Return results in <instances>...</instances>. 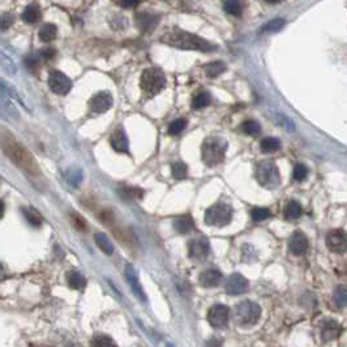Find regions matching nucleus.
Segmentation results:
<instances>
[{
  "mask_svg": "<svg viewBox=\"0 0 347 347\" xmlns=\"http://www.w3.org/2000/svg\"><path fill=\"white\" fill-rule=\"evenodd\" d=\"M1 148L3 152L7 154L9 160L16 164L17 167L21 168L28 175L32 176H42L40 167L32 153H29L21 144H19L13 139L11 133H3L1 136Z\"/></svg>",
  "mask_w": 347,
  "mask_h": 347,
  "instance_id": "f257e3e1",
  "label": "nucleus"
},
{
  "mask_svg": "<svg viewBox=\"0 0 347 347\" xmlns=\"http://www.w3.org/2000/svg\"><path fill=\"white\" fill-rule=\"evenodd\" d=\"M161 41L163 43L183 48V50H197L203 52H210L216 50V46L207 42L206 40L178 28L170 29L168 32L164 33L163 36L161 37Z\"/></svg>",
  "mask_w": 347,
  "mask_h": 347,
  "instance_id": "f03ea898",
  "label": "nucleus"
},
{
  "mask_svg": "<svg viewBox=\"0 0 347 347\" xmlns=\"http://www.w3.org/2000/svg\"><path fill=\"white\" fill-rule=\"evenodd\" d=\"M226 150H227V143L222 137H218V136L207 137L206 140L204 141L203 148H201L204 163L209 167H216L224 162Z\"/></svg>",
  "mask_w": 347,
  "mask_h": 347,
  "instance_id": "7ed1b4c3",
  "label": "nucleus"
},
{
  "mask_svg": "<svg viewBox=\"0 0 347 347\" xmlns=\"http://www.w3.org/2000/svg\"><path fill=\"white\" fill-rule=\"evenodd\" d=\"M140 85L146 96H156L166 86V76L158 68H148L141 75Z\"/></svg>",
  "mask_w": 347,
  "mask_h": 347,
  "instance_id": "20e7f679",
  "label": "nucleus"
},
{
  "mask_svg": "<svg viewBox=\"0 0 347 347\" xmlns=\"http://www.w3.org/2000/svg\"><path fill=\"white\" fill-rule=\"evenodd\" d=\"M261 316V308L257 303L251 300H243L235 307V319L238 324L243 327L255 325Z\"/></svg>",
  "mask_w": 347,
  "mask_h": 347,
  "instance_id": "39448f33",
  "label": "nucleus"
},
{
  "mask_svg": "<svg viewBox=\"0 0 347 347\" xmlns=\"http://www.w3.org/2000/svg\"><path fill=\"white\" fill-rule=\"evenodd\" d=\"M232 210L226 204H216L205 212V222L209 226L224 227L231 222Z\"/></svg>",
  "mask_w": 347,
  "mask_h": 347,
  "instance_id": "423d86ee",
  "label": "nucleus"
},
{
  "mask_svg": "<svg viewBox=\"0 0 347 347\" xmlns=\"http://www.w3.org/2000/svg\"><path fill=\"white\" fill-rule=\"evenodd\" d=\"M257 180L259 183L265 188H275L278 187L281 179H280V171L275 166L274 162L271 161H264L257 166Z\"/></svg>",
  "mask_w": 347,
  "mask_h": 347,
  "instance_id": "0eeeda50",
  "label": "nucleus"
},
{
  "mask_svg": "<svg viewBox=\"0 0 347 347\" xmlns=\"http://www.w3.org/2000/svg\"><path fill=\"white\" fill-rule=\"evenodd\" d=\"M48 86L58 96H65L72 89V81L60 71H51L48 75Z\"/></svg>",
  "mask_w": 347,
  "mask_h": 347,
  "instance_id": "6e6552de",
  "label": "nucleus"
},
{
  "mask_svg": "<svg viewBox=\"0 0 347 347\" xmlns=\"http://www.w3.org/2000/svg\"><path fill=\"white\" fill-rule=\"evenodd\" d=\"M230 320V308L225 304H216L207 312V321L216 329H222Z\"/></svg>",
  "mask_w": 347,
  "mask_h": 347,
  "instance_id": "1a4fd4ad",
  "label": "nucleus"
},
{
  "mask_svg": "<svg viewBox=\"0 0 347 347\" xmlns=\"http://www.w3.org/2000/svg\"><path fill=\"white\" fill-rule=\"evenodd\" d=\"M210 244L205 238H195L188 243V253L189 257L195 261H204L209 256Z\"/></svg>",
  "mask_w": 347,
  "mask_h": 347,
  "instance_id": "9d476101",
  "label": "nucleus"
},
{
  "mask_svg": "<svg viewBox=\"0 0 347 347\" xmlns=\"http://www.w3.org/2000/svg\"><path fill=\"white\" fill-rule=\"evenodd\" d=\"M114 103V98L108 92H100L97 93L96 96L92 97V100L89 101V108L90 111L100 115L103 114L107 110H110Z\"/></svg>",
  "mask_w": 347,
  "mask_h": 347,
  "instance_id": "9b49d317",
  "label": "nucleus"
},
{
  "mask_svg": "<svg viewBox=\"0 0 347 347\" xmlns=\"http://www.w3.org/2000/svg\"><path fill=\"white\" fill-rule=\"evenodd\" d=\"M327 245L334 253L347 252V234L343 230H331L327 235Z\"/></svg>",
  "mask_w": 347,
  "mask_h": 347,
  "instance_id": "f8f14e48",
  "label": "nucleus"
},
{
  "mask_svg": "<svg viewBox=\"0 0 347 347\" xmlns=\"http://www.w3.org/2000/svg\"><path fill=\"white\" fill-rule=\"evenodd\" d=\"M249 284L245 277H243L239 273L231 274L228 277L227 282H226V292L230 295H240L244 292L248 291Z\"/></svg>",
  "mask_w": 347,
  "mask_h": 347,
  "instance_id": "ddd939ff",
  "label": "nucleus"
},
{
  "mask_svg": "<svg viewBox=\"0 0 347 347\" xmlns=\"http://www.w3.org/2000/svg\"><path fill=\"white\" fill-rule=\"evenodd\" d=\"M124 274H125V278H127V281H128V285L131 286L132 292H133V294H135V295L141 300V302H146V295H145L144 288H143V286H141V284H140V280H139L137 271H136V269L132 266L131 264H128L127 266H125V271H124Z\"/></svg>",
  "mask_w": 347,
  "mask_h": 347,
  "instance_id": "4468645a",
  "label": "nucleus"
},
{
  "mask_svg": "<svg viewBox=\"0 0 347 347\" xmlns=\"http://www.w3.org/2000/svg\"><path fill=\"white\" fill-rule=\"evenodd\" d=\"M135 21L137 28L140 29L141 32L150 33L152 30H154V28L158 25V21L160 20H158V16L153 15V13L141 12L136 15Z\"/></svg>",
  "mask_w": 347,
  "mask_h": 347,
  "instance_id": "2eb2a0df",
  "label": "nucleus"
},
{
  "mask_svg": "<svg viewBox=\"0 0 347 347\" xmlns=\"http://www.w3.org/2000/svg\"><path fill=\"white\" fill-rule=\"evenodd\" d=\"M288 249L292 255L302 256L308 249V239L303 232H295L288 242Z\"/></svg>",
  "mask_w": 347,
  "mask_h": 347,
  "instance_id": "dca6fc26",
  "label": "nucleus"
},
{
  "mask_svg": "<svg viewBox=\"0 0 347 347\" xmlns=\"http://www.w3.org/2000/svg\"><path fill=\"white\" fill-rule=\"evenodd\" d=\"M222 273L217 269H206L199 277V282L204 287H216L222 282Z\"/></svg>",
  "mask_w": 347,
  "mask_h": 347,
  "instance_id": "f3484780",
  "label": "nucleus"
},
{
  "mask_svg": "<svg viewBox=\"0 0 347 347\" xmlns=\"http://www.w3.org/2000/svg\"><path fill=\"white\" fill-rule=\"evenodd\" d=\"M342 331V327L337 321L334 320H327L323 324V329H321V338L324 342H330L333 339L338 338L339 334Z\"/></svg>",
  "mask_w": 347,
  "mask_h": 347,
  "instance_id": "a211bd4d",
  "label": "nucleus"
},
{
  "mask_svg": "<svg viewBox=\"0 0 347 347\" xmlns=\"http://www.w3.org/2000/svg\"><path fill=\"white\" fill-rule=\"evenodd\" d=\"M111 146L118 153H128L129 143L128 137L123 129H116L111 135Z\"/></svg>",
  "mask_w": 347,
  "mask_h": 347,
  "instance_id": "6ab92c4d",
  "label": "nucleus"
},
{
  "mask_svg": "<svg viewBox=\"0 0 347 347\" xmlns=\"http://www.w3.org/2000/svg\"><path fill=\"white\" fill-rule=\"evenodd\" d=\"M172 225H174L175 231H178L179 234H188V232H191L195 228V222L192 220V217L187 216V214L176 217Z\"/></svg>",
  "mask_w": 347,
  "mask_h": 347,
  "instance_id": "aec40b11",
  "label": "nucleus"
},
{
  "mask_svg": "<svg viewBox=\"0 0 347 347\" xmlns=\"http://www.w3.org/2000/svg\"><path fill=\"white\" fill-rule=\"evenodd\" d=\"M118 195L123 200H135L143 199L144 197V191L141 188L137 187H128V185H122L118 188Z\"/></svg>",
  "mask_w": 347,
  "mask_h": 347,
  "instance_id": "412c9836",
  "label": "nucleus"
},
{
  "mask_svg": "<svg viewBox=\"0 0 347 347\" xmlns=\"http://www.w3.org/2000/svg\"><path fill=\"white\" fill-rule=\"evenodd\" d=\"M94 240L96 244L100 247V249L107 256H111L114 253V245H112L111 240L108 239V236L103 232H97L94 235Z\"/></svg>",
  "mask_w": 347,
  "mask_h": 347,
  "instance_id": "4be33fe9",
  "label": "nucleus"
},
{
  "mask_svg": "<svg viewBox=\"0 0 347 347\" xmlns=\"http://www.w3.org/2000/svg\"><path fill=\"white\" fill-rule=\"evenodd\" d=\"M212 102V96L210 93L206 92V90H201V92L196 93L193 100H192V108L195 110H200V108H204L209 106Z\"/></svg>",
  "mask_w": 347,
  "mask_h": 347,
  "instance_id": "5701e85b",
  "label": "nucleus"
},
{
  "mask_svg": "<svg viewBox=\"0 0 347 347\" xmlns=\"http://www.w3.org/2000/svg\"><path fill=\"white\" fill-rule=\"evenodd\" d=\"M22 20L26 24H36L41 20V9L37 4H30L25 8L24 13H22Z\"/></svg>",
  "mask_w": 347,
  "mask_h": 347,
  "instance_id": "b1692460",
  "label": "nucleus"
},
{
  "mask_svg": "<svg viewBox=\"0 0 347 347\" xmlns=\"http://www.w3.org/2000/svg\"><path fill=\"white\" fill-rule=\"evenodd\" d=\"M67 282L69 285V287L75 288V290H81L85 287L86 281L82 275L76 270H71L67 273Z\"/></svg>",
  "mask_w": 347,
  "mask_h": 347,
  "instance_id": "393cba45",
  "label": "nucleus"
},
{
  "mask_svg": "<svg viewBox=\"0 0 347 347\" xmlns=\"http://www.w3.org/2000/svg\"><path fill=\"white\" fill-rule=\"evenodd\" d=\"M225 71H226V64L224 61H220V60L212 61L205 67V75L210 79H216V77L221 76Z\"/></svg>",
  "mask_w": 347,
  "mask_h": 347,
  "instance_id": "a878e982",
  "label": "nucleus"
},
{
  "mask_svg": "<svg viewBox=\"0 0 347 347\" xmlns=\"http://www.w3.org/2000/svg\"><path fill=\"white\" fill-rule=\"evenodd\" d=\"M302 214H303V209H302V205L298 201H290L286 209H285V217L288 221L298 220L302 217Z\"/></svg>",
  "mask_w": 347,
  "mask_h": 347,
  "instance_id": "bb28decb",
  "label": "nucleus"
},
{
  "mask_svg": "<svg viewBox=\"0 0 347 347\" xmlns=\"http://www.w3.org/2000/svg\"><path fill=\"white\" fill-rule=\"evenodd\" d=\"M58 28L54 24H44L40 30V40L43 42H51L56 38Z\"/></svg>",
  "mask_w": 347,
  "mask_h": 347,
  "instance_id": "cd10ccee",
  "label": "nucleus"
},
{
  "mask_svg": "<svg viewBox=\"0 0 347 347\" xmlns=\"http://www.w3.org/2000/svg\"><path fill=\"white\" fill-rule=\"evenodd\" d=\"M333 302H334L335 307L343 308L347 306V287L346 286H338L335 288L334 294H333Z\"/></svg>",
  "mask_w": 347,
  "mask_h": 347,
  "instance_id": "c85d7f7f",
  "label": "nucleus"
},
{
  "mask_svg": "<svg viewBox=\"0 0 347 347\" xmlns=\"http://www.w3.org/2000/svg\"><path fill=\"white\" fill-rule=\"evenodd\" d=\"M22 214L25 216L26 221L29 224L33 225L34 227H40L42 225V216L37 212L34 207H28V209H22Z\"/></svg>",
  "mask_w": 347,
  "mask_h": 347,
  "instance_id": "c756f323",
  "label": "nucleus"
},
{
  "mask_svg": "<svg viewBox=\"0 0 347 347\" xmlns=\"http://www.w3.org/2000/svg\"><path fill=\"white\" fill-rule=\"evenodd\" d=\"M260 146L264 153H274L281 148V143L275 137H265Z\"/></svg>",
  "mask_w": 347,
  "mask_h": 347,
  "instance_id": "7c9ffc66",
  "label": "nucleus"
},
{
  "mask_svg": "<svg viewBox=\"0 0 347 347\" xmlns=\"http://www.w3.org/2000/svg\"><path fill=\"white\" fill-rule=\"evenodd\" d=\"M285 25H286L285 19H274V20H270L269 22L264 25L263 28H261V33H277L280 32Z\"/></svg>",
  "mask_w": 347,
  "mask_h": 347,
  "instance_id": "2f4dec72",
  "label": "nucleus"
},
{
  "mask_svg": "<svg viewBox=\"0 0 347 347\" xmlns=\"http://www.w3.org/2000/svg\"><path fill=\"white\" fill-rule=\"evenodd\" d=\"M92 347H118L115 341L104 334H97L92 339Z\"/></svg>",
  "mask_w": 347,
  "mask_h": 347,
  "instance_id": "473e14b6",
  "label": "nucleus"
},
{
  "mask_svg": "<svg viewBox=\"0 0 347 347\" xmlns=\"http://www.w3.org/2000/svg\"><path fill=\"white\" fill-rule=\"evenodd\" d=\"M224 9L228 15H231V16H240L242 12H243V4L240 1H235V0L225 1Z\"/></svg>",
  "mask_w": 347,
  "mask_h": 347,
  "instance_id": "72a5a7b5",
  "label": "nucleus"
},
{
  "mask_svg": "<svg viewBox=\"0 0 347 347\" xmlns=\"http://www.w3.org/2000/svg\"><path fill=\"white\" fill-rule=\"evenodd\" d=\"M65 179L73 187H79V184L81 183L82 180V172L79 170V168H69L67 172H65Z\"/></svg>",
  "mask_w": 347,
  "mask_h": 347,
  "instance_id": "f704fd0d",
  "label": "nucleus"
},
{
  "mask_svg": "<svg viewBox=\"0 0 347 347\" xmlns=\"http://www.w3.org/2000/svg\"><path fill=\"white\" fill-rule=\"evenodd\" d=\"M242 131L245 133V135H251V136H257L260 135L261 132V127L260 124L255 120H247L242 124Z\"/></svg>",
  "mask_w": 347,
  "mask_h": 347,
  "instance_id": "c9c22d12",
  "label": "nucleus"
},
{
  "mask_svg": "<svg viewBox=\"0 0 347 347\" xmlns=\"http://www.w3.org/2000/svg\"><path fill=\"white\" fill-rule=\"evenodd\" d=\"M171 172H172V176H174L175 179L182 180V179H185V178H187L188 168L184 163H182V162H178V163L172 164Z\"/></svg>",
  "mask_w": 347,
  "mask_h": 347,
  "instance_id": "e433bc0d",
  "label": "nucleus"
},
{
  "mask_svg": "<svg viewBox=\"0 0 347 347\" xmlns=\"http://www.w3.org/2000/svg\"><path fill=\"white\" fill-rule=\"evenodd\" d=\"M270 216H271L270 210H269V209H266V207H255V209H252V212H251L252 220L255 221V222L265 221Z\"/></svg>",
  "mask_w": 347,
  "mask_h": 347,
  "instance_id": "4c0bfd02",
  "label": "nucleus"
},
{
  "mask_svg": "<svg viewBox=\"0 0 347 347\" xmlns=\"http://www.w3.org/2000/svg\"><path fill=\"white\" fill-rule=\"evenodd\" d=\"M185 125H187V122H185L184 119L174 120V122L170 124V127H168V135L171 136L179 135V133H182V132L184 131Z\"/></svg>",
  "mask_w": 347,
  "mask_h": 347,
  "instance_id": "58836bf2",
  "label": "nucleus"
},
{
  "mask_svg": "<svg viewBox=\"0 0 347 347\" xmlns=\"http://www.w3.org/2000/svg\"><path fill=\"white\" fill-rule=\"evenodd\" d=\"M307 175H308L307 166H304V164L299 163V164H296L295 167H294V171H292V178H294V180H296V182H303V180L307 178Z\"/></svg>",
  "mask_w": 347,
  "mask_h": 347,
  "instance_id": "ea45409f",
  "label": "nucleus"
},
{
  "mask_svg": "<svg viewBox=\"0 0 347 347\" xmlns=\"http://www.w3.org/2000/svg\"><path fill=\"white\" fill-rule=\"evenodd\" d=\"M71 221H72V225L76 227V230H79V231H86L88 225H86L85 220L80 216V214L73 213L72 216H71Z\"/></svg>",
  "mask_w": 347,
  "mask_h": 347,
  "instance_id": "a19ab883",
  "label": "nucleus"
},
{
  "mask_svg": "<svg viewBox=\"0 0 347 347\" xmlns=\"http://www.w3.org/2000/svg\"><path fill=\"white\" fill-rule=\"evenodd\" d=\"M25 65L28 68L29 71H32L33 73H36L40 68V59H37L36 56H28L25 59Z\"/></svg>",
  "mask_w": 347,
  "mask_h": 347,
  "instance_id": "79ce46f5",
  "label": "nucleus"
},
{
  "mask_svg": "<svg viewBox=\"0 0 347 347\" xmlns=\"http://www.w3.org/2000/svg\"><path fill=\"white\" fill-rule=\"evenodd\" d=\"M15 22V16L11 13H3L1 15V20H0V25H1V30L4 32L9 26H12V24Z\"/></svg>",
  "mask_w": 347,
  "mask_h": 347,
  "instance_id": "37998d69",
  "label": "nucleus"
},
{
  "mask_svg": "<svg viewBox=\"0 0 347 347\" xmlns=\"http://www.w3.org/2000/svg\"><path fill=\"white\" fill-rule=\"evenodd\" d=\"M1 67H3V69H4L7 73H15V71H16V68H15V65H13L12 60L8 59L7 56H5V54H1Z\"/></svg>",
  "mask_w": 347,
  "mask_h": 347,
  "instance_id": "c03bdc74",
  "label": "nucleus"
},
{
  "mask_svg": "<svg viewBox=\"0 0 347 347\" xmlns=\"http://www.w3.org/2000/svg\"><path fill=\"white\" fill-rule=\"evenodd\" d=\"M56 55V51L54 48H43L40 51V58L43 60H51Z\"/></svg>",
  "mask_w": 347,
  "mask_h": 347,
  "instance_id": "a18cd8bd",
  "label": "nucleus"
},
{
  "mask_svg": "<svg viewBox=\"0 0 347 347\" xmlns=\"http://www.w3.org/2000/svg\"><path fill=\"white\" fill-rule=\"evenodd\" d=\"M118 4L120 7H123V8H135V7L139 5V1H120Z\"/></svg>",
  "mask_w": 347,
  "mask_h": 347,
  "instance_id": "49530a36",
  "label": "nucleus"
},
{
  "mask_svg": "<svg viewBox=\"0 0 347 347\" xmlns=\"http://www.w3.org/2000/svg\"><path fill=\"white\" fill-rule=\"evenodd\" d=\"M221 345H222V341H221V339H216V338L207 342V347H221Z\"/></svg>",
  "mask_w": 347,
  "mask_h": 347,
  "instance_id": "de8ad7c7",
  "label": "nucleus"
},
{
  "mask_svg": "<svg viewBox=\"0 0 347 347\" xmlns=\"http://www.w3.org/2000/svg\"><path fill=\"white\" fill-rule=\"evenodd\" d=\"M0 210H1V213H0V216L3 217L4 216V203L1 201V204H0Z\"/></svg>",
  "mask_w": 347,
  "mask_h": 347,
  "instance_id": "09e8293b",
  "label": "nucleus"
},
{
  "mask_svg": "<svg viewBox=\"0 0 347 347\" xmlns=\"http://www.w3.org/2000/svg\"><path fill=\"white\" fill-rule=\"evenodd\" d=\"M65 347H80L79 345H73V343H71V345H67Z\"/></svg>",
  "mask_w": 347,
  "mask_h": 347,
  "instance_id": "8fccbe9b",
  "label": "nucleus"
}]
</instances>
